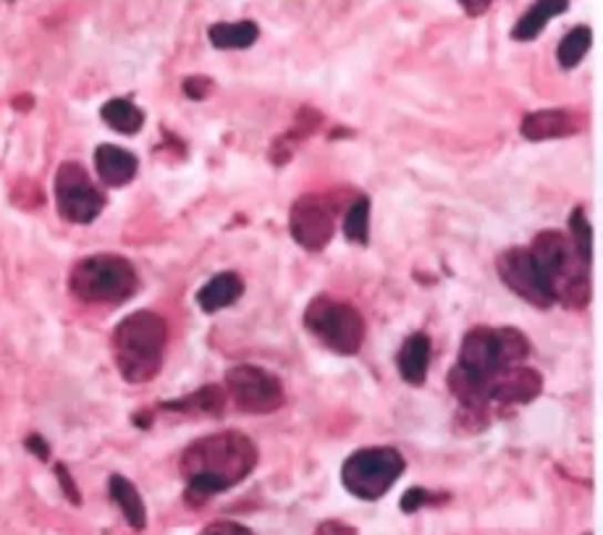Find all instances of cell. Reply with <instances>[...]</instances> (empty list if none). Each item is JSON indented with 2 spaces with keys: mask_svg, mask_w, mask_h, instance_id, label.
Masks as SVG:
<instances>
[{
  "mask_svg": "<svg viewBox=\"0 0 603 535\" xmlns=\"http://www.w3.org/2000/svg\"><path fill=\"white\" fill-rule=\"evenodd\" d=\"M55 205L69 224H92L105 208V195L92 184L84 166L67 161L55 174Z\"/></svg>",
  "mask_w": 603,
  "mask_h": 535,
  "instance_id": "cell-8",
  "label": "cell"
},
{
  "mask_svg": "<svg viewBox=\"0 0 603 535\" xmlns=\"http://www.w3.org/2000/svg\"><path fill=\"white\" fill-rule=\"evenodd\" d=\"M24 446L30 449L32 454H38L40 460H48V456H50V444H48L45 439L40 436V433H32V436H27L24 439Z\"/></svg>",
  "mask_w": 603,
  "mask_h": 535,
  "instance_id": "cell-30",
  "label": "cell"
},
{
  "mask_svg": "<svg viewBox=\"0 0 603 535\" xmlns=\"http://www.w3.org/2000/svg\"><path fill=\"white\" fill-rule=\"evenodd\" d=\"M428 366H430V339L428 333H412L405 344L399 349L397 368L399 375L405 378L409 387H422L428 378Z\"/></svg>",
  "mask_w": 603,
  "mask_h": 535,
  "instance_id": "cell-15",
  "label": "cell"
},
{
  "mask_svg": "<svg viewBox=\"0 0 603 535\" xmlns=\"http://www.w3.org/2000/svg\"><path fill=\"white\" fill-rule=\"evenodd\" d=\"M497 270L501 281H504L517 297H522L525 302L533 305V308L549 310L551 305H554L549 284H545L541 268H538L533 253H530L528 247L504 249L497 258Z\"/></svg>",
  "mask_w": 603,
  "mask_h": 535,
  "instance_id": "cell-11",
  "label": "cell"
},
{
  "mask_svg": "<svg viewBox=\"0 0 603 535\" xmlns=\"http://www.w3.org/2000/svg\"><path fill=\"white\" fill-rule=\"evenodd\" d=\"M168 326L153 310H136L113 331V360L129 383H147L161 373Z\"/></svg>",
  "mask_w": 603,
  "mask_h": 535,
  "instance_id": "cell-3",
  "label": "cell"
},
{
  "mask_svg": "<svg viewBox=\"0 0 603 535\" xmlns=\"http://www.w3.org/2000/svg\"><path fill=\"white\" fill-rule=\"evenodd\" d=\"M305 328L336 354H357L365 344V326L362 312L351 302L336 297H315L305 310Z\"/></svg>",
  "mask_w": 603,
  "mask_h": 535,
  "instance_id": "cell-6",
  "label": "cell"
},
{
  "mask_svg": "<svg viewBox=\"0 0 603 535\" xmlns=\"http://www.w3.org/2000/svg\"><path fill=\"white\" fill-rule=\"evenodd\" d=\"M564 11H570V3L566 0H541V3L530 6V11L514 24L512 30V40L517 42H530L535 40L538 34L545 30L551 19L562 17Z\"/></svg>",
  "mask_w": 603,
  "mask_h": 535,
  "instance_id": "cell-19",
  "label": "cell"
},
{
  "mask_svg": "<svg viewBox=\"0 0 603 535\" xmlns=\"http://www.w3.org/2000/svg\"><path fill=\"white\" fill-rule=\"evenodd\" d=\"M257 446L239 431L213 433L184 449L178 470L186 477V504L203 506L213 496L239 486L257 467Z\"/></svg>",
  "mask_w": 603,
  "mask_h": 535,
  "instance_id": "cell-2",
  "label": "cell"
},
{
  "mask_svg": "<svg viewBox=\"0 0 603 535\" xmlns=\"http://www.w3.org/2000/svg\"><path fill=\"white\" fill-rule=\"evenodd\" d=\"M100 116L113 132L119 134H136L145 126V113L142 109H136L132 100L126 97H113L100 109Z\"/></svg>",
  "mask_w": 603,
  "mask_h": 535,
  "instance_id": "cell-20",
  "label": "cell"
},
{
  "mask_svg": "<svg viewBox=\"0 0 603 535\" xmlns=\"http://www.w3.org/2000/svg\"><path fill=\"white\" fill-rule=\"evenodd\" d=\"M570 241H572L574 253L580 255V260L591 268L593 266V226L585 216L583 205H578L570 216Z\"/></svg>",
  "mask_w": 603,
  "mask_h": 535,
  "instance_id": "cell-24",
  "label": "cell"
},
{
  "mask_svg": "<svg viewBox=\"0 0 603 535\" xmlns=\"http://www.w3.org/2000/svg\"><path fill=\"white\" fill-rule=\"evenodd\" d=\"M315 535H357V527H351L341 519H328V523H320Z\"/></svg>",
  "mask_w": 603,
  "mask_h": 535,
  "instance_id": "cell-29",
  "label": "cell"
},
{
  "mask_svg": "<svg viewBox=\"0 0 603 535\" xmlns=\"http://www.w3.org/2000/svg\"><path fill=\"white\" fill-rule=\"evenodd\" d=\"M244 295V281L232 270L226 274L213 276L203 289L197 291V305L203 312H218L224 308H232L234 302H239Z\"/></svg>",
  "mask_w": 603,
  "mask_h": 535,
  "instance_id": "cell-16",
  "label": "cell"
},
{
  "mask_svg": "<svg viewBox=\"0 0 603 535\" xmlns=\"http://www.w3.org/2000/svg\"><path fill=\"white\" fill-rule=\"evenodd\" d=\"M462 9L468 11V17H480V13L491 9V3H488V0H483V3H470V0H462Z\"/></svg>",
  "mask_w": 603,
  "mask_h": 535,
  "instance_id": "cell-31",
  "label": "cell"
},
{
  "mask_svg": "<svg viewBox=\"0 0 603 535\" xmlns=\"http://www.w3.org/2000/svg\"><path fill=\"white\" fill-rule=\"evenodd\" d=\"M543 391V375L528 366H514L501 373L488 391V404H528Z\"/></svg>",
  "mask_w": 603,
  "mask_h": 535,
  "instance_id": "cell-12",
  "label": "cell"
},
{
  "mask_svg": "<svg viewBox=\"0 0 603 535\" xmlns=\"http://www.w3.org/2000/svg\"><path fill=\"white\" fill-rule=\"evenodd\" d=\"M591 45H593L591 27H587V24L572 27V30L564 34L562 42H559V48H556L559 66H562L564 71L578 69L580 63H583L585 55H587V50H591Z\"/></svg>",
  "mask_w": 603,
  "mask_h": 535,
  "instance_id": "cell-22",
  "label": "cell"
},
{
  "mask_svg": "<svg viewBox=\"0 0 603 535\" xmlns=\"http://www.w3.org/2000/svg\"><path fill=\"white\" fill-rule=\"evenodd\" d=\"M336 203L328 195L310 192L294 199L289 213V232L294 241L307 253H320L334 237Z\"/></svg>",
  "mask_w": 603,
  "mask_h": 535,
  "instance_id": "cell-10",
  "label": "cell"
},
{
  "mask_svg": "<svg viewBox=\"0 0 603 535\" xmlns=\"http://www.w3.org/2000/svg\"><path fill=\"white\" fill-rule=\"evenodd\" d=\"M549 284L554 305L583 310L591 302V268L574 253L572 241L562 232L545 228L528 247Z\"/></svg>",
  "mask_w": 603,
  "mask_h": 535,
  "instance_id": "cell-4",
  "label": "cell"
},
{
  "mask_svg": "<svg viewBox=\"0 0 603 535\" xmlns=\"http://www.w3.org/2000/svg\"><path fill=\"white\" fill-rule=\"evenodd\" d=\"M211 90H213V82L207 80V76H186L184 80V92H186V97H192V100H203L211 95Z\"/></svg>",
  "mask_w": 603,
  "mask_h": 535,
  "instance_id": "cell-28",
  "label": "cell"
},
{
  "mask_svg": "<svg viewBox=\"0 0 603 535\" xmlns=\"http://www.w3.org/2000/svg\"><path fill=\"white\" fill-rule=\"evenodd\" d=\"M344 237L355 245H368L370 239V199L357 197L344 213Z\"/></svg>",
  "mask_w": 603,
  "mask_h": 535,
  "instance_id": "cell-23",
  "label": "cell"
},
{
  "mask_svg": "<svg viewBox=\"0 0 603 535\" xmlns=\"http://www.w3.org/2000/svg\"><path fill=\"white\" fill-rule=\"evenodd\" d=\"M95 168L108 187H126L136 176L140 161H136L134 153L119 145H100L95 150Z\"/></svg>",
  "mask_w": 603,
  "mask_h": 535,
  "instance_id": "cell-14",
  "label": "cell"
},
{
  "mask_svg": "<svg viewBox=\"0 0 603 535\" xmlns=\"http://www.w3.org/2000/svg\"><path fill=\"white\" fill-rule=\"evenodd\" d=\"M257 38H260V27L255 21H218L207 30V40L218 50H244L253 48Z\"/></svg>",
  "mask_w": 603,
  "mask_h": 535,
  "instance_id": "cell-18",
  "label": "cell"
},
{
  "mask_svg": "<svg viewBox=\"0 0 603 535\" xmlns=\"http://www.w3.org/2000/svg\"><path fill=\"white\" fill-rule=\"evenodd\" d=\"M200 535H255L249 527H244L242 523H234V519H215L207 527L200 531Z\"/></svg>",
  "mask_w": 603,
  "mask_h": 535,
  "instance_id": "cell-26",
  "label": "cell"
},
{
  "mask_svg": "<svg viewBox=\"0 0 603 535\" xmlns=\"http://www.w3.org/2000/svg\"><path fill=\"white\" fill-rule=\"evenodd\" d=\"M55 477H59V483H61V488H63V494H67V498L71 504H82V496H79V488H76V483H74V477H71L69 473V467L63 465V462H59V465H55Z\"/></svg>",
  "mask_w": 603,
  "mask_h": 535,
  "instance_id": "cell-27",
  "label": "cell"
},
{
  "mask_svg": "<svg viewBox=\"0 0 603 535\" xmlns=\"http://www.w3.org/2000/svg\"><path fill=\"white\" fill-rule=\"evenodd\" d=\"M407 462L401 452L394 446H368L357 449L355 454L344 462L341 486L351 496L362 502H378L391 491L394 483L405 475Z\"/></svg>",
  "mask_w": 603,
  "mask_h": 535,
  "instance_id": "cell-7",
  "label": "cell"
},
{
  "mask_svg": "<svg viewBox=\"0 0 603 535\" xmlns=\"http://www.w3.org/2000/svg\"><path fill=\"white\" fill-rule=\"evenodd\" d=\"M580 130V119L574 111L566 109H545L533 111L522 119L520 132L522 137L530 142H545V140H562L570 137Z\"/></svg>",
  "mask_w": 603,
  "mask_h": 535,
  "instance_id": "cell-13",
  "label": "cell"
},
{
  "mask_svg": "<svg viewBox=\"0 0 603 535\" xmlns=\"http://www.w3.org/2000/svg\"><path fill=\"white\" fill-rule=\"evenodd\" d=\"M108 494H111L113 502L119 504L121 515L129 523L132 531H145L147 527V510L145 502H142L140 491L132 481H126L124 475H111V481H108Z\"/></svg>",
  "mask_w": 603,
  "mask_h": 535,
  "instance_id": "cell-17",
  "label": "cell"
},
{
  "mask_svg": "<svg viewBox=\"0 0 603 535\" xmlns=\"http://www.w3.org/2000/svg\"><path fill=\"white\" fill-rule=\"evenodd\" d=\"M69 287L76 299L90 305H119L140 289V276L121 255H90L71 268Z\"/></svg>",
  "mask_w": 603,
  "mask_h": 535,
  "instance_id": "cell-5",
  "label": "cell"
},
{
  "mask_svg": "<svg viewBox=\"0 0 603 535\" xmlns=\"http://www.w3.org/2000/svg\"><path fill=\"white\" fill-rule=\"evenodd\" d=\"M163 407L171 412H197V415L218 418L226 407V389L205 387V389H197L195 394L176 399V402H166Z\"/></svg>",
  "mask_w": 603,
  "mask_h": 535,
  "instance_id": "cell-21",
  "label": "cell"
},
{
  "mask_svg": "<svg viewBox=\"0 0 603 535\" xmlns=\"http://www.w3.org/2000/svg\"><path fill=\"white\" fill-rule=\"evenodd\" d=\"M226 391L247 415H268L286 402L282 381L260 366H234L226 373Z\"/></svg>",
  "mask_w": 603,
  "mask_h": 535,
  "instance_id": "cell-9",
  "label": "cell"
},
{
  "mask_svg": "<svg viewBox=\"0 0 603 535\" xmlns=\"http://www.w3.org/2000/svg\"><path fill=\"white\" fill-rule=\"evenodd\" d=\"M530 354V341L512 326H478L464 333L457 366L449 370V389L464 412L486 415L488 391L509 368L522 366Z\"/></svg>",
  "mask_w": 603,
  "mask_h": 535,
  "instance_id": "cell-1",
  "label": "cell"
},
{
  "mask_svg": "<svg viewBox=\"0 0 603 535\" xmlns=\"http://www.w3.org/2000/svg\"><path fill=\"white\" fill-rule=\"evenodd\" d=\"M428 504H436V496L426 488H409L399 502L401 512H407V515H415V512H420L422 506H428Z\"/></svg>",
  "mask_w": 603,
  "mask_h": 535,
  "instance_id": "cell-25",
  "label": "cell"
}]
</instances>
